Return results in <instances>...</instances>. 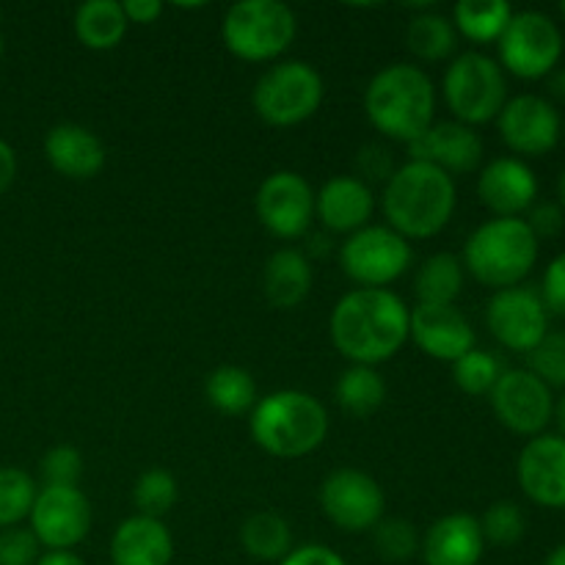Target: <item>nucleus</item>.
<instances>
[{
  "instance_id": "79ce46f5",
  "label": "nucleus",
  "mask_w": 565,
  "mask_h": 565,
  "mask_svg": "<svg viewBox=\"0 0 565 565\" xmlns=\"http://www.w3.org/2000/svg\"><path fill=\"white\" fill-rule=\"evenodd\" d=\"M527 226L533 230V235L539 237H557L565 226V213L557 202H535L527 210Z\"/></svg>"
},
{
  "instance_id": "864d4df0",
  "label": "nucleus",
  "mask_w": 565,
  "mask_h": 565,
  "mask_svg": "<svg viewBox=\"0 0 565 565\" xmlns=\"http://www.w3.org/2000/svg\"><path fill=\"white\" fill-rule=\"evenodd\" d=\"M3 50H6V39H3V33H0V55H3Z\"/></svg>"
},
{
  "instance_id": "ea45409f",
  "label": "nucleus",
  "mask_w": 565,
  "mask_h": 565,
  "mask_svg": "<svg viewBox=\"0 0 565 565\" xmlns=\"http://www.w3.org/2000/svg\"><path fill=\"white\" fill-rule=\"evenodd\" d=\"M39 541L31 527H6L0 530V565H36Z\"/></svg>"
},
{
  "instance_id": "5701e85b",
  "label": "nucleus",
  "mask_w": 565,
  "mask_h": 565,
  "mask_svg": "<svg viewBox=\"0 0 565 565\" xmlns=\"http://www.w3.org/2000/svg\"><path fill=\"white\" fill-rule=\"evenodd\" d=\"M44 154L47 163L66 180H94L105 169V147L83 125H55L44 138Z\"/></svg>"
},
{
  "instance_id": "412c9836",
  "label": "nucleus",
  "mask_w": 565,
  "mask_h": 565,
  "mask_svg": "<svg viewBox=\"0 0 565 565\" xmlns=\"http://www.w3.org/2000/svg\"><path fill=\"white\" fill-rule=\"evenodd\" d=\"M375 210V196L367 182L359 177H331L318 193H315V215L320 224L340 235L370 226Z\"/></svg>"
},
{
  "instance_id": "a211bd4d",
  "label": "nucleus",
  "mask_w": 565,
  "mask_h": 565,
  "mask_svg": "<svg viewBox=\"0 0 565 565\" xmlns=\"http://www.w3.org/2000/svg\"><path fill=\"white\" fill-rule=\"evenodd\" d=\"M408 154L450 177L472 174L483 163V138L461 121H434L417 141L408 143Z\"/></svg>"
},
{
  "instance_id": "a19ab883",
  "label": "nucleus",
  "mask_w": 565,
  "mask_h": 565,
  "mask_svg": "<svg viewBox=\"0 0 565 565\" xmlns=\"http://www.w3.org/2000/svg\"><path fill=\"white\" fill-rule=\"evenodd\" d=\"M539 296L541 301H544L546 312L565 318V252L557 254V257L546 265Z\"/></svg>"
},
{
  "instance_id": "0eeeda50",
  "label": "nucleus",
  "mask_w": 565,
  "mask_h": 565,
  "mask_svg": "<svg viewBox=\"0 0 565 565\" xmlns=\"http://www.w3.org/2000/svg\"><path fill=\"white\" fill-rule=\"evenodd\" d=\"M445 103L456 121L469 127L486 125L500 116L508 103V77L486 53L469 50L452 58L445 72Z\"/></svg>"
},
{
  "instance_id": "f3484780",
  "label": "nucleus",
  "mask_w": 565,
  "mask_h": 565,
  "mask_svg": "<svg viewBox=\"0 0 565 565\" xmlns=\"http://www.w3.org/2000/svg\"><path fill=\"white\" fill-rule=\"evenodd\" d=\"M516 480L524 497L541 508H565V436L541 434L522 447Z\"/></svg>"
},
{
  "instance_id": "c85d7f7f",
  "label": "nucleus",
  "mask_w": 565,
  "mask_h": 565,
  "mask_svg": "<svg viewBox=\"0 0 565 565\" xmlns=\"http://www.w3.org/2000/svg\"><path fill=\"white\" fill-rule=\"evenodd\" d=\"M511 17L513 9L508 0H461L452 9V25L469 42L491 44L500 42Z\"/></svg>"
},
{
  "instance_id": "cd10ccee",
  "label": "nucleus",
  "mask_w": 565,
  "mask_h": 565,
  "mask_svg": "<svg viewBox=\"0 0 565 565\" xmlns=\"http://www.w3.org/2000/svg\"><path fill=\"white\" fill-rule=\"evenodd\" d=\"M337 406L348 414V417H373L386 401V381L375 367H364V364H353L340 375L334 386Z\"/></svg>"
},
{
  "instance_id": "5fc2aeb1",
  "label": "nucleus",
  "mask_w": 565,
  "mask_h": 565,
  "mask_svg": "<svg viewBox=\"0 0 565 565\" xmlns=\"http://www.w3.org/2000/svg\"><path fill=\"white\" fill-rule=\"evenodd\" d=\"M561 14H563V20H565V0L561 3Z\"/></svg>"
},
{
  "instance_id": "72a5a7b5",
  "label": "nucleus",
  "mask_w": 565,
  "mask_h": 565,
  "mask_svg": "<svg viewBox=\"0 0 565 565\" xmlns=\"http://www.w3.org/2000/svg\"><path fill=\"white\" fill-rule=\"evenodd\" d=\"M36 494L39 489L31 475L14 467L0 469V530L17 527L22 519L31 516Z\"/></svg>"
},
{
  "instance_id": "bb28decb",
  "label": "nucleus",
  "mask_w": 565,
  "mask_h": 565,
  "mask_svg": "<svg viewBox=\"0 0 565 565\" xmlns=\"http://www.w3.org/2000/svg\"><path fill=\"white\" fill-rule=\"evenodd\" d=\"M414 292L428 307H456L463 292V263L456 254H430L414 276Z\"/></svg>"
},
{
  "instance_id": "c756f323",
  "label": "nucleus",
  "mask_w": 565,
  "mask_h": 565,
  "mask_svg": "<svg viewBox=\"0 0 565 565\" xmlns=\"http://www.w3.org/2000/svg\"><path fill=\"white\" fill-rule=\"evenodd\" d=\"M204 395L215 412L237 417L257 406V381L248 370L237 367V364H224L207 375Z\"/></svg>"
},
{
  "instance_id": "37998d69",
  "label": "nucleus",
  "mask_w": 565,
  "mask_h": 565,
  "mask_svg": "<svg viewBox=\"0 0 565 565\" xmlns=\"http://www.w3.org/2000/svg\"><path fill=\"white\" fill-rule=\"evenodd\" d=\"M359 180H390L395 174V163H392V154L386 152L379 143H370L359 152Z\"/></svg>"
},
{
  "instance_id": "de8ad7c7",
  "label": "nucleus",
  "mask_w": 565,
  "mask_h": 565,
  "mask_svg": "<svg viewBox=\"0 0 565 565\" xmlns=\"http://www.w3.org/2000/svg\"><path fill=\"white\" fill-rule=\"evenodd\" d=\"M36 565H86L83 557H77L75 552H47L36 561Z\"/></svg>"
},
{
  "instance_id": "f8f14e48",
  "label": "nucleus",
  "mask_w": 565,
  "mask_h": 565,
  "mask_svg": "<svg viewBox=\"0 0 565 565\" xmlns=\"http://www.w3.org/2000/svg\"><path fill=\"white\" fill-rule=\"evenodd\" d=\"M31 533L50 552H72L92 530V502L77 486H44L31 508Z\"/></svg>"
},
{
  "instance_id": "a18cd8bd",
  "label": "nucleus",
  "mask_w": 565,
  "mask_h": 565,
  "mask_svg": "<svg viewBox=\"0 0 565 565\" xmlns=\"http://www.w3.org/2000/svg\"><path fill=\"white\" fill-rule=\"evenodd\" d=\"M121 9H125L127 22H136V25H152L163 14V3L160 0H125Z\"/></svg>"
},
{
  "instance_id": "4c0bfd02",
  "label": "nucleus",
  "mask_w": 565,
  "mask_h": 565,
  "mask_svg": "<svg viewBox=\"0 0 565 565\" xmlns=\"http://www.w3.org/2000/svg\"><path fill=\"white\" fill-rule=\"evenodd\" d=\"M530 373L544 381L546 386H565V334L550 331L533 351L527 353Z\"/></svg>"
},
{
  "instance_id": "1a4fd4ad",
  "label": "nucleus",
  "mask_w": 565,
  "mask_h": 565,
  "mask_svg": "<svg viewBox=\"0 0 565 565\" xmlns=\"http://www.w3.org/2000/svg\"><path fill=\"white\" fill-rule=\"evenodd\" d=\"M497 50H500L497 64L502 66V72H511L522 81H541L561 64L563 33L544 11H513Z\"/></svg>"
},
{
  "instance_id": "3c124183",
  "label": "nucleus",
  "mask_w": 565,
  "mask_h": 565,
  "mask_svg": "<svg viewBox=\"0 0 565 565\" xmlns=\"http://www.w3.org/2000/svg\"><path fill=\"white\" fill-rule=\"evenodd\" d=\"M544 565H565V544L555 546V550L550 552V557H546Z\"/></svg>"
},
{
  "instance_id": "9b49d317",
  "label": "nucleus",
  "mask_w": 565,
  "mask_h": 565,
  "mask_svg": "<svg viewBox=\"0 0 565 565\" xmlns=\"http://www.w3.org/2000/svg\"><path fill=\"white\" fill-rule=\"evenodd\" d=\"M320 508L334 527L359 535L384 519L386 497L379 480L362 469H337L320 486Z\"/></svg>"
},
{
  "instance_id": "e433bc0d",
  "label": "nucleus",
  "mask_w": 565,
  "mask_h": 565,
  "mask_svg": "<svg viewBox=\"0 0 565 565\" xmlns=\"http://www.w3.org/2000/svg\"><path fill=\"white\" fill-rule=\"evenodd\" d=\"M419 533L408 519H381L373 527V546L381 561L406 563L419 552Z\"/></svg>"
},
{
  "instance_id": "a878e982",
  "label": "nucleus",
  "mask_w": 565,
  "mask_h": 565,
  "mask_svg": "<svg viewBox=\"0 0 565 565\" xmlns=\"http://www.w3.org/2000/svg\"><path fill=\"white\" fill-rule=\"evenodd\" d=\"M75 36L88 50H114L127 36V17L116 0H88L75 11Z\"/></svg>"
},
{
  "instance_id": "2f4dec72",
  "label": "nucleus",
  "mask_w": 565,
  "mask_h": 565,
  "mask_svg": "<svg viewBox=\"0 0 565 565\" xmlns=\"http://www.w3.org/2000/svg\"><path fill=\"white\" fill-rule=\"evenodd\" d=\"M241 544L248 552V557L263 563H281L292 550L290 524L276 513H254L243 522Z\"/></svg>"
},
{
  "instance_id": "603ef678",
  "label": "nucleus",
  "mask_w": 565,
  "mask_h": 565,
  "mask_svg": "<svg viewBox=\"0 0 565 565\" xmlns=\"http://www.w3.org/2000/svg\"><path fill=\"white\" fill-rule=\"evenodd\" d=\"M557 204H561V210L565 213V169L557 177Z\"/></svg>"
},
{
  "instance_id": "7c9ffc66",
  "label": "nucleus",
  "mask_w": 565,
  "mask_h": 565,
  "mask_svg": "<svg viewBox=\"0 0 565 565\" xmlns=\"http://www.w3.org/2000/svg\"><path fill=\"white\" fill-rule=\"evenodd\" d=\"M458 33L452 20H447L439 11H423L414 14L406 28V47L419 61H445L456 53Z\"/></svg>"
},
{
  "instance_id": "4468645a",
  "label": "nucleus",
  "mask_w": 565,
  "mask_h": 565,
  "mask_svg": "<svg viewBox=\"0 0 565 565\" xmlns=\"http://www.w3.org/2000/svg\"><path fill=\"white\" fill-rule=\"evenodd\" d=\"M486 326L502 348L530 353L550 334V312L530 287H508L491 296L486 309Z\"/></svg>"
},
{
  "instance_id": "ddd939ff",
  "label": "nucleus",
  "mask_w": 565,
  "mask_h": 565,
  "mask_svg": "<svg viewBox=\"0 0 565 565\" xmlns=\"http://www.w3.org/2000/svg\"><path fill=\"white\" fill-rule=\"evenodd\" d=\"M497 419L516 436H541L555 414V397L530 370H505L489 395Z\"/></svg>"
},
{
  "instance_id": "7ed1b4c3",
  "label": "nucleus",
  "mask_w": 565,
  "mask_h": 565,
  "mask_svg": "<svg viewBox=\"0 0 565 565\" xmlns=\"http://www.w3.org/2000/svg\"><path fill=\"white\" fill-rule=\"evenodd\" d=\"M364 114L392 141H417L434 125V81L414 64L384 66L364 92Z\"/></svg>"
},
{
  "instance_id": "423d86ee",
  "label": "nucleus",
  "mask_w": 565,
  "mask_h": 565,
  "mask_svg": "<svg viewBox=\"0 0 565 565\" xmlns=\"http://www.w3.org/2000/svg\"><path fill=\"white\" fill-rule=\"evenodd\" d=\"M296 14L279 0H241L230 6L221 25L226 50L241 61L263 64L285 53L296 39Z\"/></svg>"
},
{
  "instance_id": "58836bf2",
  "label": "nucleus",
  "mask_w": 565,
  "mask_h": 565,
  "mask_svg": "<svg viewBox=\"0 0 565 565\" xmlns=\"http://www.w3.org/2000/svg\"><path fill=\"white\" fill-rule=\"evenodd\" d=\"M83 475V456L70 445H58L44 452L42 478L44 486H77Z\"/></svg>"
},
{
  "instance_id": "9d476101",
  "label": "nucleus",
  "mask_w": 565,
  "mask_h": 565,
  "mask_svg": "<svg viewBox=\"0 0 565 565\" xmlns=\"http://www.w3.org/2000/svg\"><path fill=\"white\" fill-rule=\"evenodd\" d=\"M342 274L359 287L386 290L412 265V246L390 226H364L340 246Z\"/></svg>"
},
{
  "instance_id": "c9c22d12",
  "label": "nucleus",
  "mask_w": 565,
  "mask_h": 565,
  "mask_svg": "<svg viewBox=\"0 0 565 565\" xmlns=\"http://www.w3.org/2000/svg\"><path fill=\"white\" fill-rule=\"evenodd\" d=\"M480 522L483 541L491 546H516L527 533V519L524 511L513 500H500L486 508Z\"/></svg>"
},
{
  "instance_id": "4be33fe9",
  "label": "nucleus",
  "mask_w": 565,
  "mask_h": 565,
  "mask_svg": "<svg viewBox=\"0 0 565 565\" xmlns=\"http://www.w3.org/2000/svg\"><path fill=\"white\" fill-rule=\"evenodd\" d=\"M486 552L480 522L469 513H450L428 527L419 541L425 565H480Z\"/></svg>"
},
{
  "instance_id": "6e6552de",
  "label": "nucleus",
  "mask_w": 565,
  "mask_h": 565,
  "mask_svg": "<svg viewBox=\"0 0 565 565\" xmlns=\"http://www.w3.org/2000/svg\"><path fill=\"white\" fill-rule=\"evenodd\" d=\"M323 77L307 61H281L257 81L252 105L270 127H296L323 105Z\"/></svg>"
},
{
  "instance_id": "473e14b6",
  "label": "nucleus",
  "mask_w": 565,
  "mask_h": 565,
  "mask_svg": "<svg viewBox=\"0 0 565 565\" xmlns=\"http://www.w3.org/2000/svg\"><path fill=\"white\" fill-rule=\"evenodd\" d=\"M502 373L505 370H502L500 359L489 351H480V348H472L467 356L452 362V381L469 397L491 395V390H494Z\"/></svg>"
},
{
  "instance_id": "dca6fc26",
  "label": "nucleus",
  "mask_w": 565,
  "mask_h": 565,
  "mask_svg": "<svg viewBox=\"0 0 565 565\" xmlns=\"http://www.w3.org/2000/svg\"><path fill=\"white\" fill-rule=\"evenodd\" d=\"M254 207L270 235L296 241L307 235L315 218V193L298 171H274L259 185Z\"/></svg>"
},
{
  "instance_id": "393cba45",
  "label": "nucleus",
  "mask_w": 565,
  "mask_h": 565,
  "mask_svg": "<svg viewBox=\"0 0 565 565\" xmlns=\"http://www.w3.org/2000/svg\"><path fill=\"white\" fill-rule=\"evenodd\" d=\"M263 292L276 309L301 307L312 292V265L307 254L296 248H281L270 254L263 268Z\"/></svg>"
},
{
  "instance_id": "2eb2a0df",
  "label": "nucleus",
  "mask_w": 565,
  "mask_h": 565,
  "mask_svg": "<svg viewBox=\"0 0 565 565\" xmlns=\"http://www.w3.org/2000/svg\"><path fill=\"white\" fill-rule=\"evenodd\" d=\"M502 143L522 158H544L557 147L563 132L561 114L555 105L539 94H519L508 99L497 116Z\"/></svg>"
},
{
  "instance_id": "f03ea898",
  "label": "nucleus",
  "mask_w": 565,
  "mask_h": 565,
  "mask_svg": "<svg viewBox=\"0 0 565 565\" xmlns=\"http://www.w3.org/2000/svg\"><path fill=\"white\" fill-rule=\"evenodd\" d=\"M456 204V180L436 166L417 163V160H408L406 166L395 169L381 196L386 224L406 241L408 237L428 241L439 235L450 224Z\"/></svg>"
},
{
  "instance_id": "f257e3e1",
  "label": "nucleus",
  "mask_w": 565,
  "mask_h": 565,
  "mask_svg": "<svg viewBox=\"0 0 565 565\" xmlns=\"http://www.w3.org/2000/svg\"><path fill=\"white\" fill-rule=\"evenodd\" d=\"M412 309L392 290L345 292L331 312V342L353 364L375 367L395 356L408 340Z\"/></svg>"
},
{
  "instance_id": "49530a36",
  "label": "nucleus",
  "mask_w": 565,
  "mask_h": 565,
  "mask_svg": "<svg viewBox=\"0 0 565 565\" xmlns=\"http://www.w3.org/2000/svg\"><path fill=\"white\" fill-rule=\"evenodd\" d=\"M14 180H17V154L14 149L0 138V196L9 191Z\"/></svg>"
},
{
  "instance_id": "b1692460",
  "label": "nucleus",
  "mask_w": 565,
  "mask_h": 565,
  "mask_svg": "<svg viewBox=\"0 0 565 565\" xmlns=\"http://www.w3.org/2000/svg\"><path fill=\"white\" fill-rule=\"evenodd\" d=\"M171 561H174V539L160 519H125L110 539L114 565H171Z\"/></svg>"
},
{
  "instance_id": "09e8293b",
  "label": "nucleus",
  "mask_w": 565,
  "mask_h": 565,
  "mask_svg": "<svg viewBox=\"0 0 565 565\" xmlns=\"http://www.w3.org/2000/svg\"><path fill=\"white\" fill-rule=\"evenodd\" d=\"M550 92L555 94L557 99H565V66H561V70H555L550 75Z\"/></svg>"
},
{
  "instance_id": "aec40b11",
  "label": "nucleus",
  "mask_w": 565,
  "mask_h": 565,
  "mask_svg": "<svg viewBox=\"0 0 565 565\" xmlns=\"http://www.w3.org/2000/svg\"><path fill=\"white\" fill-rule=\"evenodd\" d=\"M478 196L494 218H522L539 199V180L522 158H494L480 171Z\"/></svg>"
},
{
  "instance_id": "6ab92c4d",
  "label": "nucleus",
  "mask_w": 565,
  "mask_h": 565,
  "mask_svg": "<svg viewBox=\"0 0 565 565\" xmlns=\"http://www.w3.org/2000/svg\"><path fill=\"white\" fill-rule=\"evenodd\" d=\"M408 337L425 356L436 362H458L472 348H478L472 323L458 312V307H428L417 303L408 323Z\"/></svg>"
},
{
  "instance_id": "8fccbe9b",
  "label": "nucleus",
  "mask_w": 565,
  "mask_h": 565,
  "mask_svg": "<svg viewBox=\"0 0 565 565\" xmlns=\"http://www.w3.org/2000/svg\"><path fill=\"white\" fill-rule=\"evenodd\" d=\"M552 419L557 423V430H561V436H565V392L561 397H557L555 403V414H552Z\"/></svg>"
},
{
  "instance_id": "f704fd0d",
  "label": "nucleus",
  "mask_w": 565,
  "mask_h": 565,
  "mask_svg": "<svg viewBox=\"0 0 565 565\" xmlns=\"http://www.w3.org/2000/svg\"><path fill=\"white\" fill-rule=\"evenodd\" d=\"M177 497H180L177 480L166 469H149L132 486V502L138 508V516L160 519L163 522L166 513L177 505Z\"/></svg>"
},
{
  "instance_id": "c03bdc74",
  "label": "nucleus",
  "mask_w": 565,
  "mask_h": 565,
  "mask_svg": "<svg viewBox=\"0 0 565 565\" xmlns=\"http://www.w3.org/2000/svg\"><path fill=\"white\" fill-rule=\"evenodd\" d=\"M279 565H348L342 561V555H337L334 550L323 544H303L290 550V555L285 557Z\"/></svg>"
},
{
  "instance_id": "39448f33",
  "label": "nucleus",
  "mask_w": 565,
  "mask_h": 565,
  "mask_svg": "<svg viewBox=\"0 0 565 565\" xmlns=\"http://www.w3.org/2000/svg\"><path fill=\"white\" fill-rule=\"evenodd\" d=\"M463 268L486 287H519L539 263V237L524 218H491L469 235Z\"/></svg>"
},
{
  "instance_id": "20e7f679",
  "label": "nucleus",
  "mask_w": 565,
  "mask_h": 565,
  "mask_svg": "<svg viewBox=\"0 0 565 565\" xmlns=\"http://www.w3.org/2000/svg\"><path fill=\"white\" fill-rule=\"evenodd\" d=\"M252 439L274 458H303L329 436V414L315 395L279 390L252 408Z\"/></svg>"
}]
</instances>
